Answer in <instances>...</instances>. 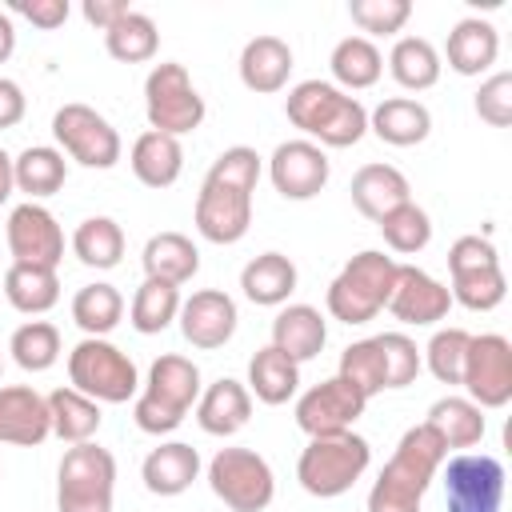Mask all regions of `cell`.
<instances>
[{
    "mask_svg": "<svg viewBox=\"0 0 512 512\" xmlns=\"http://www.w3.org/2000/svg\"><path fill=\"white\" fill-rule=\"evenodd\" d=\"M444 460H448V448L428 424L408 428L368 492V512H420L424 492L436 480Z\"/></svg>",
    "mask_w": 512,
    "mask_h": 512,
    "instance_id": "1",
    "label": "cell"
},
{
    "mask_svg": "<svg viewBox=\"0 0 512 512\" xmlns=\"http://www.w3.org/2000/svg\"><path fill=\"white\" fill-rule=\"evenodd\" d=\"M284 112L304 136H312V144L328 148H352L368 132V108L328 80H300L288 92Z\"/></svg>",
    "mask_w": 512,
    "mask_h": 512,
    "instance_id": "2",
    "label": "cell"
},
{
    "mask_svg": "<svg viewBox=\"0 0 512 512\" xmlns=\"http://www.w3.org/2000/svg\"><path fill=\"white\" fill-rule=\"evenodd\" d=\"M200 400V368L188 356H160L148 368V384L136 396L132 420L140 432L148 436H168L180 428V420L188 416V408Z\"/></svg>",
    "mask_w": 512,
    "mask_h": 512,
    "instance_id": "3",
    "label": "cell"
},
{
    "mask_svg": "<svg viewBox=\"0 0 512 512\" xmlns=\"http://www.w3.org/2000/svg\"><path fill=\"white\" fill-rule=\"evenodd\" d=\"M368 464H372V448H368L364 436H356V432L312 436L308 448L296 460V480L308 496L336 500L368 472Z\"/></svg>",
    "mask_w": 512,
    "mask_h": 512,
    "instance_id": "4",
    "label": "cell"
},
{
    "mask_svg": "<svg viewBox=\"0 0 512 512\" xmlns=\"http://www.w3.org/2000/svg\"><path fill=\"white\" fill-rule=\"evenodd\" d=\"M392 280H396V260L368 248V252H356L340 276L328 284V312L332 320L340 324H368L380 308H388V296H392Z\"/></svg>",
    "mask_w": 512,
    "mask_h": 512,
    "instance_id": "5",
    "label": "cell"
},
{
    "mask_svg": "<svg viewBox=\"0 0 512 512\" xmlns=\"http://www.w3.org/2000/svg\"><path fill=\"white\" fill-rule=\"evenodd\" d=\"M68 380L96 404H124L140 392V376L128 352H120L104 336H84L68 352Z\"/></svg>",
    "mask_w": 512,
    "mask_h": 512,
    "instance_id": "6",
    "label": "cell"
},
{
    "mask_svg": "<svg viewBox=\"0 0 512 512\" xmlns=\"http://www.w3.org/2000/svg\"><path fill=\"white\" fill-rule=\"evenodd\" d=\"M116 460L100 444H72L56 468V512H112Z\"/></svg>",
    "mask_w": 512,
    "mask_h": 512,
    "instance_id": "7",
    "label": "cell"
},
{
    "mask_svg": "<svg viewBox=\"0 0 512 512\" xmlns=\"http://www.w3.org/2000/svg\"><path fill=\"white\" fill-rule=\"evenodd\" d=\"M144 112H148V124L152 132H164V136H188L204 124V96L196 92L192 76L184 64L176 60H164L148 72L144 80Z\"/></svg>",
    "mask_w": 512,
    "mask_h": 512,
    "instance_id": "8",
    "label": "cell"
},
{
    "mask_svg": "<svg viewBox=\"0 0 512 512\" xmlns=\"http://www.w3.org/2000/svg\"><path fill=\"white\" fill-rule=\"evenodd\" d=\"M448 272H452V288H448L452 304H464L468 312H492L508 292L500 256L484 236H460L448 248Z\"/></svg>",
    "mask_w": 512,
    "mask_h": 512,
    "instance_id": "9",
    "label": "cell"
},
{
    "mask_svg": "<svg viewBox=\"0 0 512 512\" xmlns=\"http://www.w3.org/2000/svg\"><path fill=\"white\" fill-rule=\"evenodd\" d=\"M208 488L232 512H264L276 496V476L256 448H220L208 460Z\"/></svg>",
    "mask_w": 512,
    "mask_h": 512,
    "instance_id": "10",
    "label": "cell"
},
{
    "mask_svg": "<svg viewBox=\"0 0 512 512\" xmlns=\"http://www.w3.org/2000/svg\"><path fill=\"white\" fill-rule=\"evenodd\" d=\"M52 136L64 156L84 168H116L120 164V132L88 104H64L52 116Z\"/></svg>",
    "mask_w": 512,
    "mask_h": 512,
    "instance_id": "11",
    "label": "cell"
},
{
    "mask_svg": "<svg viewBox=\"0 0 512 512\" xmlns=\"http://www.w3.org/2000/svg\"><path fill=\"white\" fill-rule=\"evenodd\" d=\"M444 468L448 512H500L504 504V464L484 452H460Z\"/></svg>",
    "mask_w": 512,
    "mask_h": 512,
    "instance_id": "12",
    "label": "cell"
},
{
    "mask_svg": "<svg viewBox=\"0 0 512 512\" xmlns=\"http://www.w3.org/2000/svg\"><path fill=\"white\" fill-rule=\"evenodd\" d=\"M460 384L476 408H504L512 400V344L496 332L472 336Z\"/></svg>",
    "mask_w": 512,
    "mask_h": 512,
    "instance_id": "13",
    "label": "cell"
},
{
    "mask_svg": "<svg viewBox=\"0 0 512 512\" xmlns=\"http://www.w3.org/2000/svg\"><path fill=\"white\" fill-rule=\"evenodd\" d=\"M368 400L340 376L332 380H320L312 384L300 400H296V424L300 432L312 436H340V432H352V424L364 416Z\"/></svg>",
    "mask_w": 512,
    "mask_h": 512,
    "instance_id": "14",
    "label": "cell"
},
{
    "mask_svg": "<svg viewBox=\"0 0 512 512\" xmlns=\"http://www.w3.org/2000/svg\"><path fill=\"white\" fill-rule=\"evenodd\" d=\"M12 264H36V268H56L64 260V228L56 224V216L36 204L24 200L12 208L8 228H4Z\"/></svg>",
    "mask_w": 512,
    "mask_h": 512,
    "instance_id": "15",
    "label": "cell"
},
{
    "mask_svg": "<svg viewBox=\"0 0 512 512\" xmlns=\"http://www.w3.org/2000/svg\"><path fill=\"white\" fill-rule=\"evenodd\" d=\"M268 176H272V188L284 200H312V196L324 192V184L332 176V164H328L320 144H312V140H284L268 156Z\"/></svg>",
    "mask_w": 512,
    "mask_h": 512,
    "instance_id": "16",
    "label": "cell"
},
{
    "mask_svg": "<svg viewBox=\"0 0 512 512\" xmlns=\"http://www.w3.org/2000/svg\"><path fill=\"white\" fill-rule=\"evenodd\" d=\"M252 228V192L204 180L196 196V232L208 244H236Z\"/></svg>",
    "mask_w": 512,
    "mask_h": 512,
    "instance_id": "17",
    "label": "cell"
},
{
    "mask_svg": "<svg viewBox=\"0 0 512 512\" xmlns=\"http://www.w3.org/2000/svg\"><path fill=\"white\" fill-rule=\"evenodd\" d=\"M180 332H184V340L192 344V348H200V352H216V348H224L232 336H236V320H240V312H236V300L228 296V292H220V288H200V292H192L184 304H180Z\"/></svg>",
    "mask_w": 512,
    "mask_h": 512,
    "instance_id": "18",
    "label": "cell"
},
{
    "mask_svg": "<svg viewBox=\"0 0 512 512\" xmlns=\"http://www.w3.org/2000/svg\"><path fill=\"white\" fill-rule=\"evenodd\" d=\"M452 308V292L448 284H440L436 276H428L416 264H396V280H392V296H388V312L400 324H436L444 320Z\"/></svg>",
    "mask_w": 512,
    "mask_h": 512,
    "instance_id": "19",
    "label": "cell"
},
{
    "mask_svg": "<svg viewBox=\"0 0 512 512\" xmlns=\"http://www.w3.org/2000/svg\"><path fill=\"white\" fill-rule=\"evenodd\" d=\"M52 436L48 400L28 384H4L0 388V444L36 448Z\"/></svg>",
    "mask_w": 512,
    "mask_h": 512,
    "instance_id": "20",
    "label": "cell"
},
{
    "mask_svg": "<svg viewBox=\"0 0 512 512\" xmlns=\"http://www.w3.org/2000/svg\"><path fill=\"white\" fill-rule=\"evenodd\" d=\"M248 416H252V392L232 376H220L196 400V424L208 436H236L248 424Z\"/></svg>",
    "mask_w": 512,
    "mask_h": 512,
    "instance_id": "21",
    "label": "cell"
},
{
    "mask_svg": "<svg viewBox=\"0 0 512 512\" xmlns=\"http://www.w3.org/2000/svg\"><path fill=\"white\" fill-rule=\"evenodd\" d=\"M292 76V48L280 36H252L240 52V84L256 96H272Z\"/></svg>",
    "mask_w": 512,
    "mask_h": 512,
    "instance_id": "22",
    "label": "cell"
},
{
    "mask_svg": "<svg viewBox=\"0 0 512 512\" xmlns=\"http://www.w3.org/2000/svg\"><path fill=\"white\" fill-rule=\"evenodd\" d=\"M324 340H328V324H324L320 308H312V304H288L272 320V348L296 364L316 360Z\"/></svg>",
    "mask_w": 512,
    "mask_h": 512,
    "instance_id": "23",
    "label": "cell"
},
{
    "mask_svg": "<svg viewBox=\"0 0 512 512\" xmlns=\"http://www.w3.org/2000/svg\"><path fill=\"white\" fill-rule=\"evenodd\" d=\"M140 476H144V488L152 496H180L200 476V452L184 440H168L144 456Z\"/></svg>",
    "mask_w": 512,
    "mask_h": 512,
    "instance_id": "24",
    "label": "cell"
},
{
    "mask_svg": "<svg viewBox=\"0 0 512 512\" xmlns=\"http://www.w3.org/2000/svg\"><path fill=\"white\" fill-rule=\"evenodd\" d=\"M352 204L360 216L368 220H380L388 216L392 208L408 204L412 200V188H408V176L392 164H364L356 176H352Z\"/></svg>",
    "mask_w": 512,
    "mask_h": 512,
    "instance_id": "25",
    "label": "cell"
},
{
    "mask_svg": "<svg viewBox=\"0 0 512 512\" xmlns=\"http://www.w3.org/2000/svg\"><path fill=\"white\" fill-rule=\"evenodd\" d=\"M128 164H132V176L144 184V188H172L184 172V148L176 136H164V132H140L132 152H128Z\"/></svg>",
    "mask_w": 512,
    "mask_h": 512,
    "instance_id": "26",
    "label": "cell"
},
{
    "mask_svg": "<svg viewBox=\"0 0 512 512\" xmlns=\"http://www.w3.org/2000/svg\"><path fill=\"white\" fill-rule=\"evenodd\" d=\"M368 128L392 144V148H412L420 140H428L432 132V112L412 100V96H392V100H380L372 112H368Z\"/></svg>",
    "mask_w": 512,
    "mask_h": 512,
    "instance_id": "27",
    "label": "cell"
},
{
    "mask_svg": "<svg viewBox=\"0 0 512 512\" xmlns=\"http://www.w3.org/2000/svg\"><path fill=\"white\" fill-rule=\"evenodd\" d=\"M448 68L452 72H460V76H480V72H488L492 64H496V56H500V36H496V28L488 24V20H480V16H468V20H460L452 32H448Z\"/></svg>",
    "mask_w": 512,
    "mask_h": 512,
    "instance_id": "28",
    "label": "cell"
},
{
    "mask_svg": "<svg viewBox=\"0 0 512 512\" xmlns=\"http://www.w3.org/2000/svg\"><path fill=\"white\" fill-rule=\"evenodd\" d=\"M140 260H144V276L148 280H164L172 288L188 284L200 272V252H196V244L184 232H156L144 244Z\"/></svg>",
    "mask_w": 512,
    "mask_h": 512,
    "instance_id": "29",
    "label": "cell"
},
{
    "mask_svg": "<svg viewBox=\"0 0 512 512\" xmlns=\"http://www.w3.org/2000/svg\"><path fill=\"white\" fill-rule=\"evenodd\" d=\"M240 288L252 304L260 308H276L296 292V264L284 252H260L244 264L240 272Z\"/></svg>",
    "mask_w": 512,
    "mask_h": 512,
    "instance_id": "30",
    "label": "cell"
},
{
    "mask_svg": "<svg viewBox=\"0 0 512 512\" xmlns=\"http://www.w3.org/2000/svg\"><path fill=\"white\" fill-rule=\"evenodd\" d=\"M300 388V364L288 360L284 352H276L272 344L260 348L252 360H248V392L260 400V404H288Z\"/></svg>",
    "mask_w": 512,
    "mask_h": 512,
    "instance_id": "31",
    "label": "cell"
},
{
    "mask_svg": "<svg viewBox=\"0 0 512 512\" xmlns=\"http://www.w3.org/2000/svg\"><path fill=\"white\" fill-rule=\"evenodd\" d=\"M12 172H16V188L28 196V200H44V196H56L68 180V164H64V152L60 148H48V144H32L24 148L20 156H12Z\"/></svg>",
    "mask_w": 512,
    "mask_h": 512,
    "instance_id": "32",
    "label": "cell"
},
{
    "mask_svg": "<svg viewBox=\"0 0 512 512\" xmlns=\"http://www.w3.org/2000/svg\"><path fill=\"white\" fill-rule=\"evenodd\" d=\"M424 424L444 440V448H472L484 440V408H476L468 396H440Z\"/></svg>",
    "mask_w": 512,
    "mask_h": 512,
    "instance_id": "33",
    "label": "cell"
},
{
    "mask_svg": "<svg viewBox=\"0 0 512 512\" xmlns=\"http://www.w3.org/2000/svg\"><path fill=\"white\" fill-rule=\"evenodd\" d=\"M328 68H332L340 92H344V88H348V92H360V88H372V84L380 80L384 56H380V48H376L368 36H344V40L332 48Z\"/></svg>",
    "mask_w": 512,
    "mask_h": 512,
    "instance_id": "34",
    "label": "cell"
},
{
    "mask_svg": "<svg viewBox=\"0 0 512 512\" xmlns=\"http://www.w3.org/2000/svg\"><path fill=\"white\" fill-rule=\"evenodd\" d=\"M4 296L16 312L24 316H44L60 300V280L56 268H36V264H12L4 272Z\"/></svg>",
    "mask_w": 512,
    "mask_h": 512,
    "instance_id": "35",
    "label": "cell"
},
{
    "mask_svg": "<svg viewBox=\"0 0 512 512\" xmlns=\"http://www.w3.org/2000/svg\"><path fill=\"white\" fill-rule=\"evenodd\" d=\"M48 400V420H52V436H60L64 444H88L100 428V404L88 400L76 388H56L44 396Z\"/></svg>",
    "mask_w": 512,
    "mask_h": 512,
    "instance_id": "36",
    "label": "cell"
},
{
    "mask_svg": "<svg viewBox=\"0 0 512 512\" xmlns=\"http://www.w3.org/2000/svg\"><path fill=\"white\" fill-rule=\"evenodd\" d=\"M440 52L424 40V36H400L396 44H392V52H388V72H392V80L400 84V88H408V92H424V88H432L436 80H440Z\"/></svg>",
    "mask_w": 512,
    "mask_h": 512,
    "instance_id": "37",
    "label": "cell"
},
{
    "mask_svg": "<svg viewBox=\"0 0 512 512\" xmlns=\"http://www.w3.org/2000/svg\"><path fill=\"white\" fill-rule=\"evenodd\" d=\"M72 252L88 268H116L124 260V228L112 216H88L72 232Z\"/></svg>",
    "mask_w": 512,
    "mask_h": 512,
    "instance_id": "38",
    "label": "cell"
},
{
    "mask_svg": "<svg viewBox=\"0 0 512 512\" xmlns=\"http://www.w3.org/2000/svg\"><path fill=\"white\" fill-rule=\"evenodd\" d=\"M104 48H108V56L120 60V64H144V60L156 56V48H160V32H156L152 16L128 8V12L104 32Z\"/></svg>",
    "mask_w": 512,
    "mask_h": 512,
    "instance_id": "39",
    "label": "cell"
},
{
    "mask_svg": "<svg viewBox=\"0 0 512 512\" xmlns=\"http://www.w3.org/2000/svg\"><path fill=\"white\" fill-rule=\"evenodd\" d=\"M180 304H184V300H180V288L144 276V284H140L136 296H132L128 320H132V328H136L140 336H156V332H164V328L180 316Z\"/></svg>",
    "mask_w": 512,
    "mask_h": 512,
    "instance_id": "40",
    "label": "cell"
},
{
    "mask_svg": "<svg viewBox=\"0 0 512 512\" xmlns=\"http://www.w3.org/2000/svg\"><path fill=\"white\" fill-rule=\"evenodd\" d=\"M124 316V296L112 284H84L72 296V320L88 336H108Z\"/></svg>",
    "mask_w": 512,
    "mask_h": 512,
    "instance_id": "41",
    "label": "cell"
},
{
    "mask_svg": "<svg viewBox=\"0 0 512 512\" xmlns=\"http://www.w3.org/2000/svg\"><path fill=\"white\" fill-rule=\"evenodd\" d=\"M8 352L24 372H48L60 360V332L48 320H28L12 332Z\"/></svg>",
    "mask_w": 512,
    "mask_h": 512,
    "instance_id": "42",
    "label": "cell"
},
{
    "mask_svg": "<svg viewBox=\"0 0 512 512\" xmlns=\"http://www.w3.org/2000/svg\"><path fill=\"white\" fill-rule=\"evenodd\" d=\"M380 224V232H384V244L392 248V252H400V256H416V252H424L428 248V240H432V220H428V212L420 208V204H400V208H392L388 216H380L376 220Z\"/></svg>",
    "mask_w": 512,
    "mask_h": 512,
    "instance_id": "43",
    "label": "cell"
},
{
    "mask_svg": "<svg viewBox=\"0 0 512 512\" xmlns=\"http://www.w3.org/2000/svg\"><path fill=\"white\" fill-rule=\"evenodd\" d=\"M372 340H376V348H380L384 388H408V384L420 376V368H424L416 340H408L404 332H380V336H372Z\"/></svg>",
    "mask_w": 512,
    "mask_h": 512,
    "instance_id": "44",
    "label": "cell"
},
{
    "mask_svg": "<svg viewBox=\"0 0 512 512\" xmlns=\"http://www.w3.org/2000/svg\"><path fill=\"white\" fill-rule=\"evenodd\" d=\"M340 380H348L364 400H372L376 392H384V368H380V348L376 340H356L340 352Z\"/></svg>",
    "mask_w": 512,
    "mask_h": 512,
    "instance_id": "45",
    "label": "cell"
},
{
    "mask_svg": "<svg viewBox=\"0 0 512 512\" xmlns=\"http://www.w3.org/2000/svg\"><path fill=\"white\" fill-rule=\"evenodd\" d=\"M468 340H472V332H464V328H440V332L428 340V348H424L420 360L428 364V372H432L440 384H460Z\"/></svg>",
    "mask_w": 512,
    "mask_h": 512,
    "instance_id": "46",
    "label": "cell"
},
{
    "mask_svg": "<svg viewBox=\"0 0 512 512\" xmlns=\"http://www.w3.org/2000/svg\"><path fill=\"white\" fill-rule=\"evenodd\" d=\"M348 16L368 36H396L408 24L412 4L408 0H352L348 4Z\"/></svg>",
    "mask_w": 512,
    "mask_h": 512,
    "instance_id": "47",
    "label": "cell"
},
{
    "mask_svg": "<svg viewBox=\"0 0 512 512\" xmlns=\"http://www.w3.org/2000/svg\"><path fill=\"white\" fill-rule=\"evenodd\" d=\"M204 180H216V184H228V188H240V192H256V180H260V156H256V148H244V144L224 148L212 160V168H208Z\"/></svg>",
    "mask_w": 512,
    "mask_h": 512,
    "instance_id": "48",
    "label": "cell"
},
{
    "mask_svg": "<svg viewBox=\"0 0 512 512\" xmlns=\"http://www.w3.org/2000/svg\"><path fill=\"white\" fill-rule=\"evenodd\" d=\"M476 116L492 128L512 124V72H492L476 92Z\"/></svg>",
    "mask_w": 512,
    "mask_h": 512,
    "instance_id": "49",
    "label": "cell"
},
{
    "mask_svg": "<svg viewBox=\"0 0 512 512\" xmlns=\"http://www.w3.org/2000/svg\"><path fill=\"white\" fill-rule=\"evenodd\" d=\"M12 12L24 16V20H32L36 28L52 32V28H60L68 20L72 8H68V0H12Z\"/></svg>",
    "mask_w": 512,
    "mask_h": 512,
    "instance_id": "50",
    "label": "cell"
},
{
    "mask_svg": "<svg viewBox=\"0 0 512 512\" xmlns=\"http://www.w3.org/2000/svg\"><path fill=\"white\" fill-rule=\"evenodd\" d=\"M24 108H28V100H24L20 84L0 76V128H16L24 120Z\"/></svg>",
    "mask_w": 512,
    "mask_h": 512,
    "instance_id": "51",
    "label": "cell"
},
{
    "mask_svg": "<svg viewBox=\"0 0 512 512\" xmlns=\"http://www.w3.org/2000/svg\"><path fill=\"white\" fill-rule=\"evenodd\" d=\"M84 20L92 24V28H100V32H108L124 12H128V4L124 0H84Z\"/></svg>",
    "mask_w": 512,
    "mask_h": 512,
    "instance_id": "52",
    "label": "cell"
},
{
    "mask_svg": "<svg viewBox=\"0 0 512 512\" xmlns=\"http://www.w3.org/2000/svg\"><path fill=\"white\" fill-rule=\"evenodd\" d=\"M12 52H16V28H12V16L0 12V64H4Z\"/></svg>",
    "mask_w": 512,
    "mask_h": 512,
    "instance_id": "53",
    "label": "cell"
},
{
    "mask_svg": "<svg viewBox=\"0 0 512 512\" xmlns=\"http://www.w3.org/2000/svg\"><path fill=\"white\" fill-rule=\"evenodd\" d=\"M12 188H16V172H12V156L0 148V204L12 196Z\"/></svg>",
    "mask_w": 512,
    "mask_h": 512,
    "instance_id": "54",
    "label": "cell"
}]
</instances>
